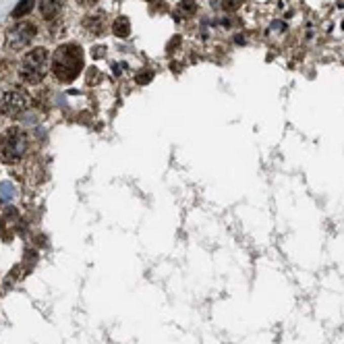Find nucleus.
<instances>
[{
    "mask_svg": "<svg viewBox=\"0 0 344 344\" xmlns=\"http://www.w3.org/2000/svg\"><path fill=\"white\" fill-rule=\"evenodd\" d=\"M83 68V50L77 44H62L52 56V73L58 81L71 83Z\"/></svg>",
    "mask_w": 344,
    "mask_h": 344,
    "instance_id": "obj_1",
    "label": "nucleus"
},
{
    "mask_svg": "<svg viewBox=\"0 0 344 344\" xmlns=\"http://www.w3.org/2000/svg\"><path fill=\"white\" fill-rule=\"evenodd\" d=\"M27 151V135L17 127L7 129L0 135V160L7 164H17Z\"/></svg>",
    "mask_w": 344,
    "mask_h": 344,
    "instance_id": "obj_2",
    "label": "nucleus"
},
{
    "mask_svg": "<svg viewBox=\"0 0 344 344\" xmlns=\"http://www.w3.org/2000/svg\"><path fill=\"white\" fill-rule=\"evenodd\" d=\"M50 56L46 48H33L29 54L23 56L21 66H19V77L25 83H40L44 75L48 73Z\"/></svg>",
    "mask_w": 344,
    "mask_h": 344,
    "instance_id": "obj_3",
    "label": "nucleus"
},
{
    "mask_svg": "<svg viewBox=\"0 0 344 344\" xmlns=\"http://www.w3.org/2000/svg\"><path fill=\"white\" fill-rule=\"evenodd\" d=\"M29 104H31V100L27 96V91L9 89V91H5V96L0 98V112H3L5 117L15 119V117H21V114L29 108Z\"/></svg>",
    "mask_w": 344,
    "mask_h": 344,
    "instance_id": "obj_4",
    "label": "nucleus"
},
{
    "mask_svg": "<svg viewBox=\"0 0 344 344\" xmlns=\"http://www.w3.org/2000/svg\"><path fill=\"white\" fill-rule=\"evenodd\" d=\"M37 29L31 21H23V23H17V25L7 33V46L11 50H23L27 48L31 44V40L35 37Z\"/></svg>",
    "mask_w": 344,
    "mask_h": 344,
    "instance_id": "obj_5",
    "label": "nucleus"
},
{
    "mask_svg": "<svg viewBox=\"0 0 344 344\" xmlns=\"http://www.w3.org/2000/svg\"><path fill=\"white\" fill-rule=\"evenodd\" d=\"M83 27L85 31H89L91 35H100L106 29V13L104 11H96V13H89L83 19Z\"/></svg>",
    "mask_w": 344,
    "mask_h": 344,
    "instance_id": "obj_6",
    "label": "nucleus"
},
{
    "mask_svg": "<svg viewBox=\"0 0 344 344\" xmlns=\"http://www.w3.org/2000/svg\"><path fill=\"white\" fill-rule=\"evenodd\" d=\"M64 7V0H42L40 3V13L44 19H56Z\"/></svg>",
    "mask_w": 344,
    "mask_h": 344,
    "instance_id": "obj_7",
    "label": "nucleus"
},
{
    "mask_svg": "<svg viewBox=\"0 0 344 344\" xmlns=\"http://www.w3.org/2000/svg\"><path fill=\"white\" fill-rule=\"evenodd\" d=\"M112 31H114V35H117V37H127L131 33V21H129V17H119L117 21L112 23Z\"/></svg>",
    "mask_w": 344,
    "mask_h": 344,
    "instance_id": "obj_8",
    "label": "nucleus"
},
{
    "mask_svg": "<svg viewBox=\"0 0 344 344\" xmlns=\"http://www.w3.org/2000/svg\"><path fill=\"white\" fill-rule=\"evenodd\" d=\"M33 5H35V0H19L17 7H15V9H13V13H11V17H13V19H21V17H25V15L33 9Z\"/></svg>",
    "mask_w": 344,
    "mask_h": 344,
    "instance_id": "obj_9",
    "label": "nucleus"
},
{
    "mask_svg": "<svg viewBox=\"0 0 344 344\" xmlns=\"http://www.w3.org/2000/svg\"><path fill=\"white\" fill-rule=\"evenodd\" d=\"M178 7H180V11L185 13V15H195V11H197V5L193 3V0H182Z\"/></svg>",
    "mask_w": 344,
    "mask_h": 344,
    "instance_id": "obj_10",
    "label": "nucleus"
},
{
    "mask_svg": "<svg viewBox=\"0 0 344 344\" xmlns=\"http://www.w3.org/2000/svg\"><path fill=\"white\" fill-rule=\"evenodd\" d=\"M220 5H222L224 11H239L241 5H243V0H222Z\"/></svg>",
    "mask_w": 344,
    "mask_h": 344,
    "instance_id": "obj_11",
    "label": "nucleus"
},
{
    "mask_svg": "<svg viewBox=\"0 0 344 344\" xmlns=\"http://www.w3.org/2000/svg\"><path fill=\"white\" fill-rule=\"evenodd\" d=\"M151 79H154V71H141L139 75L135 77V81L139 83V85H147Z\"/></svg>",
    "mask_w": 344,
    "mask_h": 344,
    "instance_id": "obj_12",
    "label": "nucleus"
},
{
    "mask_svg": "<svg viewBox=\"0 0 344 344\" xmlns=\"http://www.w3.org/2000/svg\"><path fill=\"white\" fill-rule=\"evenodd\" d=\"M100 79H102V75H100L98 68H89V73H87V83H89V85H96Z\"/></svg>",
    "mask_w": 344,
    "mask_h": 344,
    "instance_id": "obj_13",
    "label": "nucleus"
},
{
    "mask_svg": "<svg viewBox=\"0 0 344 344\" xmlns=\"http://www.w3.org/2000/svg\"><path fill=\"white\" fill-rule=\"evenodd\" d=\"M106 54V46H96L94 48V58H104Z\"/></svg>",
    "mask_w": 344,
    "mask_h": 344,
    "instance_id": "obj_14",
    "label": "nucleus"
},
{
    "mask_svg": "<svg viewBox=\"0 0 344 344\" xmlns=\"http://www.w3.org/2000/svg\"><path fill=\"white\" fill-rule=\"evenodd\" d=\"M178 44H180V37H178V35H174V37H172V42H170V44L166 46V50L170 52V50H174V48H178Z\"/></svg>",
    "mask_w": 344,
    "mask_h": 344,
    "instance_id": "obj_15",
    "label": "nucleus"
},
{
    "mask_svg": "<svg viewBox=\"0 0 344 344\" xmlns=\"http://www.w3.org/2000/svg\"><path fill=\"white\" fill-rule=\"evenodd\" d=\"M98 0H77V5H81V7H91V5H96Z\"/></svg>",
    "mask_w": 344,
    "mask_h": 344,
    "instance_id": "obj_16",
    "label": "nucleus"
}]
</instances>
